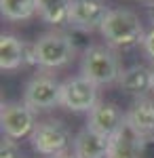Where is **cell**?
Segmentation results:
<instances>
[{"label": "cell", "mask_w": 154, "mask_h": 158, "mask_svg": "<svg viewBox=\"0 0 154 158\" xmlns=\"http://www.w3.org/2000/svg\"><path fill=\"white\" fill-rule=\"evenodd\" d=\"M120 74L122 70H120L118 55L110 44H89V49H84L80 61V76L101 86L118 82Z\"/></svg>", "instance_id": "1"}, {"label": "cell", "mask_w": 154, "mask_h": 158, "mask_svg": "<svg viewBox=\"0 0 154 158\" xmlns=\"http://www.w3.org/2000/svg\"><path fill=\"white\" fill-rule=\"evenodd\" d=\"M72 0H36V13L51 25H63L70 21Z\"/></svg>", "instance_id": "15"}, {"label": "cell", "mask_w": 154, "mask_h": 158, "mask_svg": "<svg viewBox=\"0 0 154 158\" xmlns=\"http://www.w3.org/2000/svg\"><path fill=\"white\" fill-rule=\"evenodd\" d=\"M55 158H76V156H74V154H68V152H66V154H59V156H55Z\"/></svg>", "instance_id": "22"}, {"label": "cell", "mask_w": 154, "mask_h": 158, "mask_svg": "<svg viewBox=\"0 0 154 158\" xmlns=\"http://www.w3.org/2000/svg\"><path fill=\"white\" fill-rule=\"evenodd\" d=\"M143 51H146V55L154 61V27L150 32H146V36H143Z\"/></svg>", "instance_id": "19"}, {"label": "cell", "mask_w": 154, "mask_h": 158, "mask_svg": "<svg viewBox=\"0 0 154 158\" xmlns=\"http://www.w3.org/2000/svg\"><path fill=\"white\" fill-rule=\"evenodd\" d=\"M110 11L112 9L106 4V0H72L68 23L83 32H93L104 25Z\"/></svg>", "instance_id": "8"}, {"label": "cell", "mask_w": 154, "mask_h": 158, "mask_svg": "<svg viewBox=\"0 0 154 158\" xmlns=\"http://www.w3.org/2000/svg\"><path fill=\"white\" fill-rule=\"evenodd\" d=\"M0 127H2V135L15 141L30 137L36 129V112L24 101L4 103L0 112Z\"/></svg>", "instance_id": "5"}, {"label": "cell", "mask_w": 154, "mask_h": 158, "mask_svg": "<svg viewBox=\"0 0 154 158\" xmlns=\"http://www.w3.org/2000/svg\"><path fill=\"white\" fill-rule=\"evenodd\" d=\"M125 122H127V114H122V110L116 103H112V101H97V106L89 112L87 127L97 131V133L106 135V137H112Z\"/></svg>", "instance_id": "9"}, {"label": "cell", "mask_w": 154, "mask_h": 158, "mask_svg": "<svg viewBox=\"0 0 154 158\" xmlns=\"http://www.w3.org/2000/svg\"><path fill=\"white\" fill-rule=\"evenodd\" d=\"M118 86L129 95L143 97L148 91H152V68L135 63L127 70H122L118 78Z\"/></svg>", "instance_id": "11"}, {"label": "cell", "mask_w": 154, "mask_h": 158, "mask_svg": "<svg viewBox=\"0 0 154 158\" xmlns=\"http://www.w3.org/2000/svg\"><path fill=\"white\" fill-rule=\"evenodd\" d=\"M137 158H154V135L142 137V143H139V154Z\"/></svg>", "instance_id": "18"}, {"label": "cell", "mask_w": 154, "mask_h": 158, "mask_svg": "<svg viewBox=\"0 0 154 158\" xmlns=\"http://www.w3.org/2000/svg\"><path fill=\"white\" fill-rule=\"evenodd\" d=\"M152 93H154V65H152Z\"/></svg>", "instance_id": "23"}, {"label": "cell", "mask_w": 154, "mask_h": 158, "mask_svg": "<svg viewBox=\"0 0 154 158\" xmlns=\"http://www.w3.org/2000/svg\"><path fill=\"white\" fill-rule=\"evenodd\" d=\"M148 19H150V23H152V27H154V2L148 6Z\"/></svg>", "instance_id": "21"}, {"label": "cell", "mask_w": 154, "mask_h": 158, "mask_svg": "<svg viewBox=\"0 0 154 158\" xmlns=\"http://www.w3.org/2000/svg\"><path fill=\"white\" fill-rule=\"evenodd\" d=\"M0 13L9 21H25L36 15V0H0Z\"/></svg>", "instance_id": "16"}, {"label": "cell", "mask_w": 154, "mask_h": 158, "mask_svg": "<svg viewBox=\"0 0 154 158\" xmlns=\"http://www.w3.org/2000/svg\"><path fill=\"white\" fill-rule=\"evenodd\" d=\"M34 47L38 55V68H47V70L68 65L76 55V47L70 34L63 32H47L38 36L34 40Z\"/></svg>", "instance_id": "3"}, {"label": "cell", "mask_w": 154, "mask_h": 158, "mask_svg": "<svg viewBox=\"0 0 154 158\" xmlns=\"http://www.w3.org/2000/svg\"><path fill=\"white\" fill-rule=\"evenodd\" d=\"M24 65H30V68H36V65H38V55H36L34 42H32V44H25V61H24Z\"/></svg>", "instance_id": "20"}, {"label": "cell", "mask_w": 154, "mask_h": 158, "mask_svg": "<svg viewBox=\"0 0 154 158\" xmlns=\"http://www.w3.org/2000/svg\"><path fill=\"white\" fill-rule=\"evenodd\" d=\"M25 61V42L13 34L0 36V68L11 72L21 68Z\"/></svg>", "instance_id": "14"}, {"label": "cell", "mask_w": 154, "mask_h": 158, "mask_svg": "<svg viewBox=\"0 0 154 158\" xmlns=\"http://www.w3.org/2000/svg\"><path fill=\"white\" fill-rule=\"evenodd\" d=\"M99 32L106 40V44L122 47V49L142 44L143 36H146L139 17L129 9H112L104 25L99 27Z\"/></svg>", "instance_id": "2"}, {"label": "cell", "mask_w": 154, "mask_h": 158, "mask_svg": "<svg viewBox=\"0 0 154 158\" xmlns=\"http://www.w3.org/2000/svg\"><path fill=\"white\" fill-rule=\"evenodd\" d=\"M110 143H112V137H106V135L84 127L72 141V154L76 158H108Z\"/></svg>", "instance_id": "10"}, {"label": "cell", "mask_w": 154, "mask_h": 158, "mask_svg": "<svg viewBox=\"0 0 154 158\" xmlns=\"http://www.w3.org/2000/svg\"><path fill=\"white\" fill-rule=\"evenodd\" d=\"M30 141H32L34 152L55 158L59 154H66L68 146L74 139H72L70 129L61 120H45L36 124L34 133L30 135Z\"/></svg>", "instance_id": "4"}, {"label": "cell", "mask_w": 154, "mask_h": 158, "mask_svg": "<svg viewBox=\"0 0 154 158\" xmlns=\"http://www.w3.org/2000/svg\"><path fill=\"white\" fill-rule=\"evenodd\" d=\"M146 2H150V4H152V2H154V0H146Z\"/></svg>", "instance_id": "24"}, {"label": "cell", "mask_w": 154, "mask_h": 158, "mask_svg": "<svg viewBox=\"0 0 154 158\" xmlns=\"http://www.w3.org/2000/svg\"><path fill=\"white\" fill-rule=\"evenodd\" d=\"M61 106L70 112H91L97 106V85L84 76L61 82Z\"/></svg>", "instance_id": "7"}, {"label": "cell", "mask_w": 154, "mask_h": 158, "mask_svg": "<svg viewBox=\"0 0 154 158\" xmlns=\"http://www.w3.org/2000/svg\"><path fill=\"white\" fill-rule=\"evenodd\" d=\"M0 158H21L19 154V146L17 141L11 137H2V143H0Z\"/></svg>", "instance_id": "17"}, {"label": "cell", "mask_w": 154, "mask_h": 158, "mask_svg": "<svg viewBox=\"0 0 154 158\" xmlns=\"http://www.w3.org/2000/svg\"><path fill=\"white\" fill-rule=\"evenodd\" d=\"M24 103H28L34 112H47L61 106V82H57L49 74L34 76L25 85Z\"/></svg>", "instance_id": "6"}, {"label": "cell", "mask_w": 154, "mask_h": 158, "mask_svg": "<svg viewBox=\"0 0 154 158\" xmlns=\"http://www.w3.org/2000/svg\"><path fill=\"white\" fill-rule=\"evenodd\" d=\"M139 143H142V135L137 133L131 124L125 122L118 131L112 135L110 156L108 158H137Z\"/></svg>", "instance_id": "12"}, {"label": "cell", "mask_w": 154, "mask_h": 158, "mask_svg": "<svg viewBox=\"0 0 154 158\" xmlns=\"http://www.w3.org/2000/svg\"><path fill=\"white\" fill-rule=\"evenodd\" d=\"M127 124H131L142 137L154 135V99H137L127 112Z\"/></svg>", "instance_id": "13"}]
</instances>
